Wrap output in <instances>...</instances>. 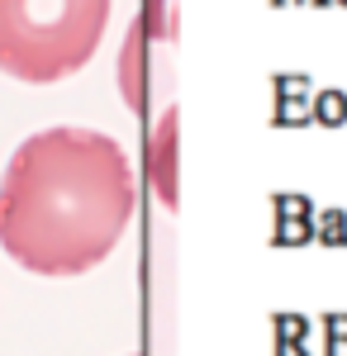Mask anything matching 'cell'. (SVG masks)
Here are the masks:
<instances>
[{
    "label": "cell",
    "instance_id": "cell-1",
    "mask_svg": "<svg viewBox=\"0 0 347 356\" xmlns=\"http://www.w3.org/2000/svg\"><path fill=\"white\" fill-rule=\"evenodd\" d=\"M134 204V166L109 134L43 129L0 176V252L33 275H81L119 247Z\"/></svg>",
    "mask_w": 347,
    "mask_h": 356
},
{
    "label": "cell",
    "instance_id": "cell-2",
    "mask_svg": "<svg viewBox=\"0 0 347 356\" xmlns=\"http://www.w3.org/2000/svg\"><path fill=\"white\" fill-rule=\"evenodd\" d=\"M114 0H0V72L48 86L95 57Z\"/></svg>",
    "mask_w": 347,
    "mask_h": 356
},
{
    "label": "cell",
    "instance_id": "cell-3",
    "mask_svg": "<svg viewBox=\"0 0 347 356\" xmlns=\"http://www.w3.org/2000/svg\"><path fill=\"white\" fill-rule=\"evenodd\" d=\"M176 110H167L162 114V124H157V138L148 143V157H153V176H157V195H162V204H176Z\"/></svg>",
    "mask_w": 347,
    "mask_h": 356
}]
</instances>
